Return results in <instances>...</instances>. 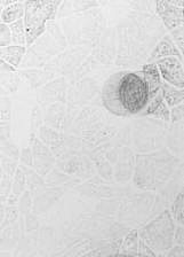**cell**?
I'll return each mask as SVG.
<instances>
[{"mask_svg":"<svg viewBox=\"0 0 184 257\" xmlns=\"http://www.w3.org/2000/svg\"><path fill=\"white\" fill-rule=\"evenodd\" d=\"M118 101L124 110L130 114H138L149 102L146 84L141 76L130 72L125 74L118 82Z\"/></svg>","mask_w":184,"mask_h":257,"instance_id":"6da1fadb","label":"cell"},{"mask_svg":"<svg viewBox=\"0 0 184 257\" xmlns=\"http://www.w3.org/2000/svg\"><path fill=\"white\" fill-rule=\"evenodd\" d=\"M60 2L24 3V29L26 43L31 45L45 31L46 22L53 19Z\"/></svg>","mask_w":184,"mask_h":257,"instance_id":"7a4b0ae2","label":"cell"},{"mask_svg":"<svg viewBox=\"0 0 184 257\" xmlns=\"http://www.w3.org/2000/svg\"><path fill=\"white\" fill-rule=\"evenodd\" d=\"M175 226L170 211H164L158 218L142 228L141 238L154 250H166L173 243Z\"/></svg>","mask_w":184,"mask_h":257,"instance_id":"3957f363","label":"cell"},{"mask_svg":"<svg viewBox=\"0 0 184 257\" xmlns=\"http://www.w3.org/2000/svg\"><path fill=\"white\" fill-rule=\"evenodd\" d=\"M160 75L166 80L167 84L183 90L184 86V72L182 62L176 58H165L158 61Z\"/></svg>","mask_w":184,"mask_h":257,"instance_id":"277c9868","label":"cell"},{"mask_svg":"<svg viewBox=\"0 0 184 257\" xmlns=\"http://www.w3.org/2000/svg\"><path fill=\"white\" fill-rule=\"evenodd\" d=\"M181 3H158V13L162 16L164 23L168 27V29L173 30L183 27V15L182 7H176Z\"/></svg>","mask_w":184,"mask_h":257,"instance_id":"5b68a950","label":"cell"},{"mask_svg":"<svg viewBox=\"0 0 184 257\" xmlns=\"http://www.w3.org/2000/svg\"><path fill=\"white\" fill-rule=\"evenodd\" d=\"M143 80L146 84L149 100L154 98L162 88V78L156 64H146L143 68Z\"/></svg>","mask_w":184,"mask_h":257,"instance_id":"8992f818","label":"cell"},{"mask_svg":"<svg viewBox=\"0 0 184 257\" xmlns=\"http://www.w3.org/2000/svg\"><path fill=\"white\" fill-rule=\"evenodd\" d=\"M26 52V48L23 46H7L0 48V59L8 64H12V67L16 68L21 62V60Z\"/></svg>","mask_w":184,"mask_h":257,"instance_id":"52a82bcc","label":"cell"},{"mask_svg":"<svg viewBox=\"0 0 184 257\" xmlns=\"http://www.w3.org/2000/svg\"><path fill=\"white\" fill-rule=\"evenodd\" d=\"M170 55H178L180 61L182 62V55L180 52L176 50L174 44L170 42L168 38H165L162 43L159 44L156 48L154 53H152L151 59H158V58H170Z\"/></svg>","mask_w":184,"mask_h":257,"instance_id":"ba28073f","label":"cell"},{"mask_svg":"<svg viewBox=\"0 0 184 257\" xmlns=\"http://www.w3.org/2000/svg\"><path fill=\"white\" fill-rule=\"evenodd\" d=\"M162 98H165L167 103L172 107H176L178 104H182L184 99V92L183 90H176L174 86L170 85V84H162Z\"/></svg>","mask_w":184,"mask_h":257,"instance_id":"9c48e42d","label":"cell"},{"mask_svg":"<svg viewBox=\"0 0 184 257\" xmlns=\"http://www.w3.org/2000/svg\"><path fill=\"white\" fill-rule=\"evenodd\" d=\"M24 14V4L23 3H14L13 5L4 8L2 13V23H14L22 18Z\"/></svg>","mask_w":184,"mask_h":257,"instance_id":"30bf717a","label":"cell"},{"mask_svg":"<svg viewBox=\"0 0 184 257\" xmlns=\"http://www.w3.org/2000/svg\"><path fill=\"white\" fill-rule=\"evenodd\" d=\"M10 29L12 32V42H13L16 46H21L26 43V29H24V21L22 19L18 20V21L12 23L10 26Z\"/></svg>","mask_w":184,"mask_h":257,"instance_id":"8fae6325","label":"cell"},{"mask_svg":"<svg viewBox=\"0 0 184 257\" xmlns=\"http://www.w3.org/2000/svg\"><path fill=\"white\" fill-rule=\"evenodd\" d=\"M138 242L140 241L138 238V231H132L130 233H128V234L125 236V240H124L122 252H124V254L138 255Z\"/></svg>","mask_w":184,"mask_h":257,"instance_id":"7c38bea8","label":"cell"},{"mask_svg":"<svg viewBox=\"0 0 184 257\" xmlns=\"http://www.w3.org/2000/svg\"><path fill=\"white\" fill-rule=\"evenodd\" d=\"M172 212L175 220H178L180 225L183 224V194L181 193L175 200V202L172 206Z\"/></svg>","mask_w":184,"mask_h":257,"instance_id":"4fadbf2b","label":"cell"},{"mask_svg":"<svg viewBox=\"0 0 184 257\" xmlns=\"http://www.w3.org/2000/svg\"><path fill=\"white\" fill-rule=\"evenodd\" d=\"M12 43V32L10 27L5 23H0V48L10 46Z\"/></svg>","mask_w":184,"mask_h":257,"instance_id":"5bb4252c","label":"cell"},{"mask_svg":"<svg viewBox=\"0 0 184 257\" xmlns=\"http://www.w3.org/2000/svg\"><path fill=\"white\" fill-rule=\"evenodd\" d=\"M24 187V176L22 174V171L18 169L16 171V178H15V185H14V193L16 195L21 194V192L23 191Z\"/></svg>","mask_w":184,"mask_h":257,"instance_id":"9a60e30c","label":"cell"},{"mask_svg":"<svg viewBox=\"0 0 184 257\" xmlns=\"http://www.w3.org/2000/svg\"><path fill=\"white\" fill-rule=\"evenodd\" d=\"M154 116H156V117H159V118H162L165 120H170V111H168L166 104L164 103V101L159 104V106L157 107V109L154 110V114H152Z\"/></svg>","mask_w":184,"mask_h":257,"instance_id":"2e32d148","label":"cell"},{"mask_svg":"<svg viewBox=\"0 0 184 257\" xmlns=\"http://www.w3.org/2000/svg\"><path fill=\"white\" fill-rule=\"evenodd\" d=\"M174 36V40L175 43L178 44L180 50H183V27H180L178 29H175V31L173 32Z\"/></svg>","mask_w":184,"mask_h":257,"instance_id":"e0dca14e","label":"cell"},{"mask_svg":"<svg viewBox=\"0 0 184 257\" xmlns=\"http://www.w3.org/2000/svg\"><path fill=\"white\" fill-rule=\"evenodd\" d=\"M172 118H173L174 122H178V120L183 119V106L182 104H178L176 106L173 110H172Z\"/></svg>","mask_w":184,"mask_h":257,"instance_id":"ac0fdd59","label":"cell"},{"mask_svg":"<svg viewBox=\"0 0 184 257\" xmlns=\"http://www.w3.org/2000/svg\"><path fill=\"white\" fill-rule=\"evenodd\" d=\"M168 257H184V251H183V246L182 244H178L175 246L168 254Z\"/></svg>","mask_w":184,"mask_h":257,"instance_id":"d6986e66","label":"cell"},{"mask_svg":"<svg viewBox=\"0 0 184 257\" xmlns=\"http://www.w3.org/2000/svg\"><path fill=\"white\" fill-rule=\"evenodd\" d=\"M174 238H175V242H178V244H182L183 246V226L182 225H180V226H178V228H176L175 232H174Z\"/></svg>","mask_w":184,"mask_h":257,"instance_id":"ffe728a7","label":"cell"},{"mask_svg":"<svg viewBox=\"0 0 184 257\" xmlns=\"http://www.w3.org/2000/svg\"><path fill=\"white\" fill-rule=\"evenodd\" d=\"M15 68L10 66L7 62L4 61L2 59H0V72H14Z\"/></svg>","mask_w":184,"mask_h":257,"instance_id":"44dd1931","label":"cell"},{"mask_svg":"<svg viewBox=\"0 0 184 257\" xmlns=\"http://www.w3.org/2000/svg\"><path fill=\"white\" fill-rule=\"evenodd\" d=\"M82 257H101V252H100V250H94V251L88 252V254H86Z\"/></svg>","mask_w":184,"mask_h":257,"instance_id":"7402d4cb","label":"cell"},{"mask_svg":"<svg viewBox=\"0 0 184 257\" xmlns=\"http://www.w3.org/2000/svg\"><path fill=\"white\" fill-rule=\"evenodd\" d=\"M116 257H138V255H132V254H124V252H120V254H116Z\"/></svg>","mask_w":184,"mask_h":257,"instance_id":"603a6c76","label":"cell"},{"mask_svg":"<svg viewBox=\"0 0 184 257\" xmlns=\"http://www.w3.org/2000/svg\"><path fill=\"white\" fill-rule=\"evenodd\" d=\"M2 7H0V18H2Z\"/></svg>","mask_w":184,"mask_h":257,"instance_id":"cb8c5ba5","label":"cell"},{"mask_svg":"<svg viewBox=\"0 0 184 257\" xmlns=\"http://www.w3.org/2000/svg\"><path fill=\"white\" fill-rule=\"evenodd\" d=\"M106 257H116V255H109V256H106Z\"/></svg>","mask_w":184,"mask_h":257,"instance_id":"d4e9b609","label":"cell"}]
</instances>
